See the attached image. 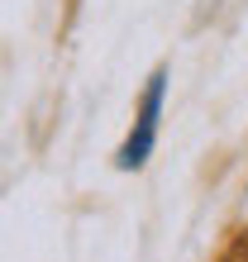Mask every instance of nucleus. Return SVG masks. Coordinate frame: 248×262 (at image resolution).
Here are the masks:
<instances>
[{"mask_svg": "<svg viewBox=\"0 0 248 262\" xmlns=\"http://www.w3.org/2000/svg\"><path fill=\"white\" fill-rule=\"evenodd\" d=\"M162 91H167V72H153V76H148V91H143V100H138V119H134V134L124 138V148L115 152V167H119V172H134V167H143V162H148L153 143H158Z\"/></svg>", "mask_w": 248, "mask_h": 262, "instance_id": "nucleus-1", "label": "nucleus"}]
</instances>
